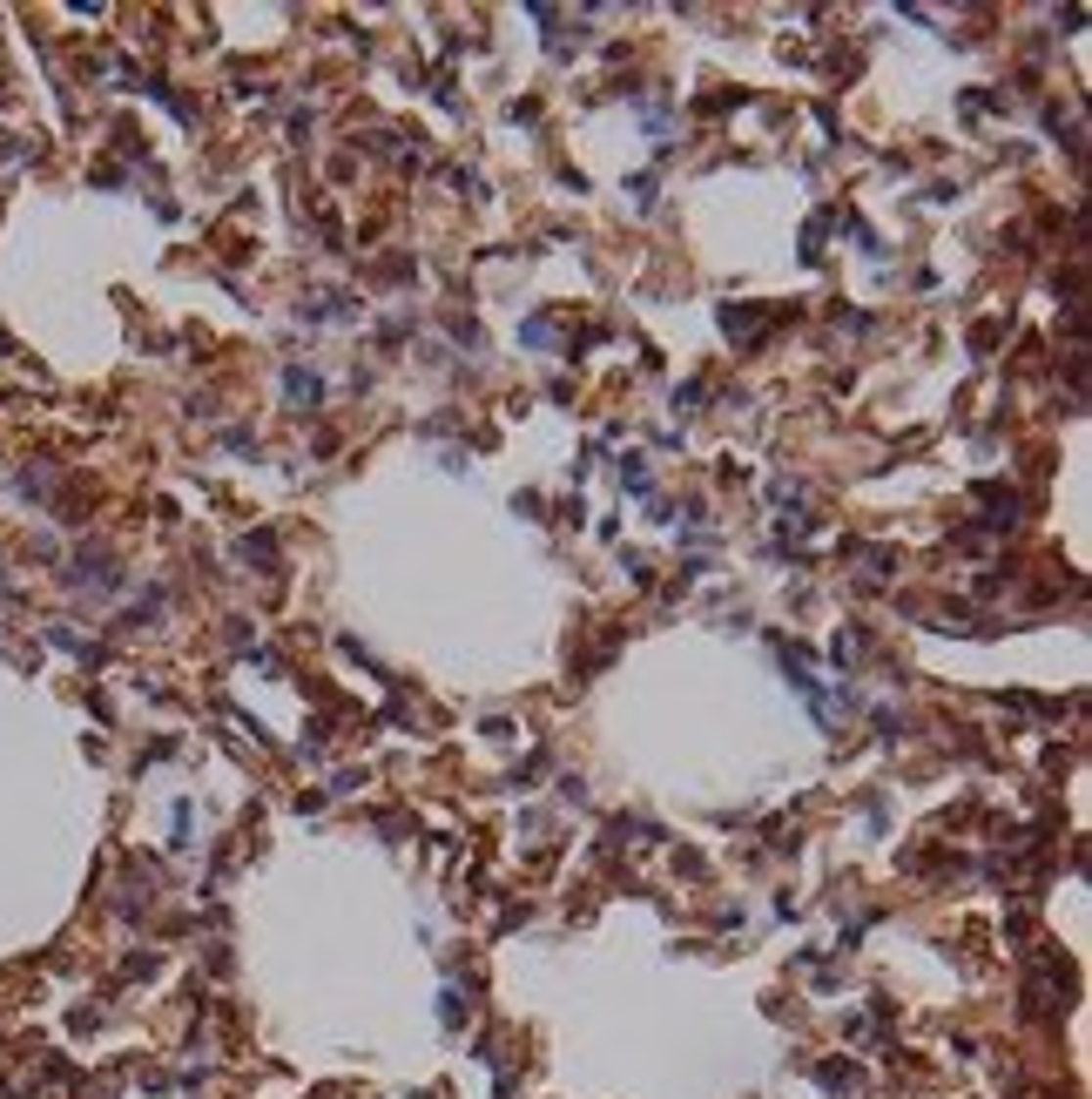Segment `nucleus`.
Instances as JSON below:
<instances>
[{"label": "nucleus", "instance_id": "nucleus-2", "mask_svg": "<svg viewBox=\"0 0 1092 1099\" xmlns=\"http://www.w3.org/2000/svg\"><path fill=\"white\" fill-rule=\"evenodd\" d=\"M243 560H256V567H270V560H277V540H270V533H256V540H243Z\"/></svg>", "mask_w": 1092, "mask_h": 1099}, {"label": "nucleus", "instance_id": "nucleus-1", "mask_svg": "<svg viewBox=\"0 0 1092 1099\" xmlns=\"http://www.w3.org/2000/svg\"><path fill=\"white\" fill-rule=\"evenodd\" d=\"M284 391H291L297 405H317V398H324V385H317L310 371H291V378H284Z\"/></svg>", "mask_w": 1092, "mask_h": 1099}, {"label": "nucleus", "instance_id": "nucleus-3", "mask_svg": "<svg viewBox=\"0 0 1092 1099\" xmlns=\"http://www.w3.org/2000/svg\"><path fill=\"white\" fill-rule=\"evenodd\" d=\"M520 338H526V344H553V317H526Z\"/></svg>", "mask_w": 1092, "mask_h": 1099}]
</instances>
